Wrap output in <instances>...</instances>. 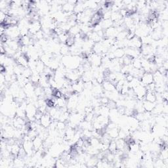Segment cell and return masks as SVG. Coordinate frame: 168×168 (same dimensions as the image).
I'll list each match as a JSON object with an SVG mask.
<instances>
[{
    "label": "cell",
    "instance_id": "1",
    "mask_svg": "<svg viewBox=\"0 0 168 168\" xmlns=\"http://www.w3.org/2000/svg\"><path fill=\"white\" fill-rule=\"evenodd\" d=\"M83 59L84 58L80 56L68 55L62 57L61 62L64 66V67L68 70H76L81 64Z\"/></svg>",
    "mask_w": 168,
    "mask_h": 168
},
{
    "label": "cell",
    "instance_id": "2",
    "mask_svg": "<svg viewBox=\"0 0 168 168\" xmlns=\"http://www.w3.org/2000/svg\"><path fill=\"white\" fill-rule=\"evenodd\" d=\"M5 34L8 38L13 40H20L21 38V32L18 26H9L6 28Z\"/></svg>",
    "mask_w": 168,
    "mask_h": 168
},
{
    "label": "cell",
    "instance_id": "3",
    "mask_svg": "<svg viewBox=\"0 0 168 168\" xmlns=\"http://www.w3.org/2000/svg\"><path fill=\"white\" fill-rule=\"evenodd\" d=\"M38 112V108L33 103H29L27 104L26 108V118L30 121H35V116Z\"/></svg>",
    "mask_w": 168,
    "mask_h": 168
},
{
    "label": "cell",
    "instance_id": "4",
    "mask_svg": "<svg viewBox=\"0 0 168 168\" xmlns=\"http://www.w3.org/2000/svg\"><path fill=\"white\" fill-rule=\"evenodd\" d=\"M133 91L135 95V97L137 100H144V97L147 93L146 87L144 86L142 84H140L139 85H137V87L133 89Z\"/></svg>",
    "mask_w": 168,
    "mask_h": 168
},
{
    "label": "cell",
    "instance_id": "5",
    "mask_svg": "<svg viewBox=\"0 0 168 168\" xmlns=\"http://www.w3.org/2000/svg\"><path fill=\"white\" fill-rule=\"evenodd\" d=\"M88 61L90 62L91 67H99L102 64V57L100 55L92 53L87 57Z\"/></svg>",
    "mask_w": 168,
    "mask_h": 168
},
{
    "label": "cell",
    "instance_id": "6",
    "mask_svg": "<svg viewBox=\"0 0 168 168\" xmlns=\"http://www.w3.org/2000/svg\"><path fill=\"white\" fill-rule=\"evenodd\" d=\"M22 147L24 148L28 156L31 157L36 152V151L34 149V146H33L32 140H24L22 141Z\"/></svg>",
    "mask_w": 168,
    "mask_h": 168
},
{
    "label": "cell",
    "instance_id": "7",
    "mask_svg": "<svg viewBox=\"0 0 168 168\" xmlns=\"http://www.w3.org/2000/svg\"><path fill=\"white\" fill-rule=\"evenodd\" d=\"M142 46L143 44L142 41H141V39L139 37H137V36H135L133 38H131V39H128L127 47L141 49V48L142 47Z\"/></svg>",
    "mask_w": 168,
    "mask_h": 168
},
{
    "label": "cell",
    "instance_id": "8",
    "mask_svg": "<svg viewBox=\"0 0 168 168\" xmlns=\"http://www.w3.org/2000/svg\"><path fill=\"white\" fill-rule=\"evenodd\" d=\"M42 28L40 21H32L29 26V35H34Z\"/></svg>",
    "mask_w": 168,
    "mask_h": 168
},
{
    "label": "cell",
    "instance_id": "9",
    "mask_svg": "<svg viewBox=\"0 0 168 168\" xmlns=\"http://www.w3.org/2000/svg\"><path fill=\"white\" fill-rule=\"evenodd\" d=\"M77 1H67L62 5V11L65 13H74V6L77 3Z\"/></svg>",
    "mask_w": 168,
    "mask_h": 168
},
{
    "label": "cell",
    "instance_id": "10",
    "mask_svg": "<svg viewBox=\"0 0 168 168\" xmlns=\"http://www.w3.org/2000/svg\"><path fill=\"white\" fill-rule=\"evenodd\" d=\"M52 118L48 112L43 114L41 119L39 120V123H40L41 126L45 128H48L52 123Z\"/></svg>",
    "mask_w": 168,
    "mask_h": 168
},
{
    "label": "cell",
    "instance_id": "11",
    "mask_svg": "<svg viewBox=\"0 0 168 168\" xmlns=\"http://www.w3.org/2000/svg\"><path fill=\"white\" fill-rule=\"evenodd\" d=\"M141 84L144 86H147V85L152 84L154 82L152 73L150 72H144L143 76L140 79Z\"/></svg>",
    "mask_w": 168,
    "mask_h": 168
},
{
    "label": "cell",
    "instance_id": "12",
    "mask_svg": "<svg viewBox=\"0 0 168 168\" xmlns=\"http://www.w3.org/2000/svg\"><path fill=\"white\" fill-rule=\"evenodd\" d=\"M104 38H116L119 30L118 28L112 26V27L108 28L104 30Z\"/></svg>",
    "mask_w": 168,
    "mask_h": 168
},
{
    "label": "cell",
    "instance_id": "13",
    "mask_svg": "<svg viewBox=\"0 0 168 168\" xmlns=\"http://www.w3.org/2000/svg\"><path fill=\"white\" fill-rule=\"evenodd\" d=\"M26 124L25 119L22 118H20L18 116H15L13 118V122L12 126L14 127L15 129L21 130Z\"/></svg>",
    "mask_w": 168,
    "mask_h": 168
},
{
    "label": "cell",
    "instance_id": "14",
    "mask_svg": "<svg viewBox=\"0 0 168 168\" xmlns=\"http://www.w3.org/2000/svg\"><path fill=\"white\" fill-rule=\"evenodd\" d=\"M150 36L154 41H158L162 39L164 37L162 27L159 26L157 28L152 30V31L150 34Z\"/></svg>",
    "mask_w": 168,
    "mask_h": 168
},
{
    "label": "cell",
    "instance_id": "15",
    "mask_svg": "<svg viewBox=\"0 0 168 168\" xmlns=\"http://www.w3.org/2000/svg\"><path fill=\"white\" fill-rule=\"evenodd\" d=\"M125 54L127 56H130L131 58L139 57L141 55V49L131 48V47H126L124 48Z\"/></svg>",
    "mask_w": 168,
    "mask_h": 168
},
{
    "label": "cell",
    "instance_id": "16",
    "mask_svg": "<svg viewBox=\"0 0 168 168\" xmlns=\"http://www.w3.org/2000/svg\"><path fill=\"white\" fill-rule=\"evenodd\" d=\"M29 58L27 57V55L26 54H22L21 56L16 59V63L21 66V67L26 68L28 67V62H29Z\"/></svg>",
    "mask_w": 168,
    "mask_h": 168
},
{
    "label": "cell",
    "instance_id": "17",
    "mask_svg": "<svg viewBox=\"0 0 168 168\" xmlns=\"http://www.w3.org/2000/svg\"><path fill=\"white\" fill-rule=\"evenodd\" d=\"M44 141L39 136H37L35 138V139L32 140L34 149L36 152V151H38L42 149L43 147H44Z\"/></svg>",
    "mask_w": 168,
    "mask_h": 168
},
{
    "label": "cell",
    "instance_id": "18",
    "mask_svg": "<svg viewBox=\"0 0 168 168\" xmlns=\"http://www.w3.org/2000/svg\"><path fill=\"white\" fill-rule=\"evenodd\" d=\"M75 129L72 128L70 127H67L65 130V135H64V140L67 141H70L72 139H73L74 136L75 135Z\"/></svg>",
    "mask_w": 168,
    "mask_h": 168
},
{
    "label": "cell",
    "instance_id": "19",
    "mask_svg": "<svg viewBox=\"0 0 168 168\" xmlns=\"http://www.w3.org/2000/svg\"><path fill=\"white\" fill-rule=\"evenodd\" d=\"M120 127L119 126L112 128V129L106 130V133L108 134L112 139H116L118 137V134H119Z\"/></svg>",
    "mask_w": 168,
    "mask_h": 168
},
{
    "label": "cell",
    "instance_id": "20",
    "mask_svg": "<svg viewBox=\"0 0 168 168\" xmlns=\"http://www.w3.org/2000/svg\"><path fill=\"white\" fill-rule=\"evenodd\" d=\"M102 86H103L104 91L111 92L116 90V86H115V85L108 80H105L103 81V83L102 84Z\"/></svg>",
    "mask_w": 168,
    "mask_h": 168
},
{
    "label": "cell",
    "instance_id": "21",
    "mask_svg": "<svg viewBox=\"0 0 168 168\" xmlns=\"http://www.w3.org/2000/svg\"><path fill=\"white\" fill-rule=\"evenodd\" d=\"M19 42L22 46H29L30 45L34 44V43H32L34 41H33L31 36L30 35L21 36V38L19 40Z\"/></svg>",
    "mask_w": 168,
    "mask_h": 168
},
{
    "label": "cell",
    "instance_id": "22",
    "mask_svg": "<svg viewBox=\"0 0 168 168\" xmlns=\"http://www.w3.org/2000/svg\"><path fill=\"white\" fill-rule=\"evenodd\" d=\"M13 165L14 167H26V163L24 159L19 156H15L13 160Z\"/></svg>",
    "mask_w": 168,
    "mask_h": 168
},
{
    "label": "cell",
    "instance_id": "23",
    "mask_svg": "<svg viewBox=\"0 0 168 168\" xmlns=\"http://www.w3.org/2000/svg\"><path fill=\"white\" fill-rule=\"evenodd\" d=\"M130 152L136 154L138 151L140 150V144L137 141H133L130 144H127Z\"/></svg>",
    "mask_w": 168,
    "mask_h": 168
},
{
    "label": "cell",
    "instance_id": "24",
    "mask_svg": "<svg viewBox=\"0 0 168 168\" xmlns=\"http://www.w3.org/2000/svg\"><path fill=\"white\" fill-rule=\"evenodd\" d=\"M85 9H86V7H85L84 4V1H78L74 6V13L75 14L83 13Z\"/></svg>",
    "mask_w": 168,
    "mask_h": 168
},
{
    "label": "cell",
    "instance_id": "25",
    "mask_svg": "<svg viewBox=\"0 0 168 168\" xmlns=\"http://www.w3.org/2000/svg\"><path fill=\"white\" fill-rule=\"evenodd\" d=\"M78 127L83 130H90V131L93 130V124H92V122H91V121H88L87 120H85L84 121H82L81 122L80 124Z\"/></svg>",
    "mask_w": 168,
    "mask_h": 168
},
{
    "label": "cell",
    "instance_id": "26",
    "mask_svg": "<svg viewBox=\"0 0 168 168\" xmlns=\"http://www.w3.org/2000/svg\"><path fill=\"white\" fill-rule=\"evenodd\" d=\"M143 103L144 110L146 112H151L153 110L156 104V103H152V102L147 101L144 99L143 101Z\"/></svg>",
    "mask_w": 168,
    "mask_h": 168
},
{
    "label": "cell",
    "instance_id": "27",
    "mask_svg": "<svg viewBox=\"0 0 168 168\" xmlns=\"http://www.w3.org/2000/svg\"><path fill=\"white\" fill-rule=\"evenodd\" d=\"M99 24H101V27L103 28L104 30H105L113 26L114 22L111 19H102V21Z\"/></svg>",
    "mask_w": 168,
    "mask_h": 168
},
{
    "label": "cell",
    "instance_id": "28",
    "mask_svg": "<svg viewBox=\"0 0 168 168\" xmlns=\"http://www.w3.org/2000/svg\"><path fill=\"white\" fill-rule=\"evenodd\" d=\"M81 78V80L84 81V82L92 81V80L94 79L93 72H92L91 70L85 71L84 73V74L82 75Z\"/></svg>",
    "mask_w": 168,
    "mask_h": 168
},
{
    "label": "cell",
    "instance_id": "29",
    "mask_svg": "<svg viewBox=\"0 0 168 168\" xmlns=\"http://www.w3.org/2000/svg\"><path fill=\"white\" fill-rule=\"evenodd\" d=\"M81 32V29H80V24H76L75 25H74V26L71 27V28L68 31V34L70 36H77L78 34H80Z\"/></svg>",
    "mask_w": 168,
    "mask_h": 168
},
{
    "label": "cell",
    "instance_id": "30",
    "mask_svg": "<svg viewBox=\"0 0 168 168\" xmlns=\"http://www.w3.org/2000/svg\"><path fill=\"white\" fill-rule=\"evenodd\" d=\"M21 144L18 143L16 142V143H15L14 144H12V147H11V152L12 155L15 157V156H17L18 154L19 153V151L20 149H21Z\"/></svg>",
    "mask_w": 168,
    "mask_h": 168
},
{
    "label": "cell",
    "instance_id": "31",
    "mask_svg": "<svg viewBox=\"0 0 168 168\" xmlns=\"http://www.w3.org/2000/svg\"><path fill=\"white\" fill-rule=\"evenodd\" d=\"M41 78V74H39L38 72H32V74L31 77L30 78V81L34 85H38L39 84V80Z\"/></svg>",
    "mask_w": 168,
    "mask_h": 168
},
{
    "label": "cell",
    "instance_id": "32",
    "mask_svg": "<svg viewBox=\"0 0 168 168\" xmlns=\"http://www.w3.org/2000/svg\"><path fill=\"white\" fill-rule=\"evenodd\" d=\"M46 67L45 64L40 59H38V61H36V70L39 74H42L44 72L45 68Z\"/></svg>",
    "mask_w": 168,
    "mask_h": 168
},
{
    "label": "cell",
    "instance_id": "33",
    "mask_svg": "<svg viewBox=\"0 0 168 168\" xmlns=\"http://www.w3.org/2000/svg\"><path fill=\"white\" fill-rule=\"evenodd\" d=\"M60 54L63 57V56H67L70 54V47L67 44H61V49H60Z\"/></svg>",
    "mask_w": 168,
    "mask_h": 168
},
{
    "label": "cell",
    "instance_id": "34",
    "mask_svg": "<svg viewBox=\"0 0 168 168\" xmlns=\"http://www.w3.org/2000/svg\"><path fill=\"white\" fill-rule=\"evenodd\" d=\"M113 53L115 58H118V59L121 58L126 55V54H125L124 49L122 48H117L116 50L113 52Z\"/></svg>",
    "mask_w": 168,
    "mask_h": 168
},
{
    "label": "cell",
    "instance_id": "35",
    "mask_svg": "<svg viewBox=\"0 0 168 168\" xmlns=\"http://www.w3.org/2000/svg\"><path fill=\"white\" fill-rule=\"evenodd\" d=\"M144 99L147 101L152 102V103H156V97L155 93H153V92H147Z\"/></svg>",
    "mask_w": 168,
    "mask_h": 168
},
{
    "label": "cell",
    "instance_id": "36",
    "mask_svg": "<svg viewBox=\"0 0 168 168\" xmlns=\"http://www.w3.org/2000/svg\"><path fill=\"white\" fill-rule=\"evenodd\" d=\"M128 32H129V31H128L127 30H124L118 33L116 38V40L117 41H122V40H124V39H127Z\"/></svg>",
    "mask_w": 168,
    "mask_h": 168
},
{
    "label": "cell",
    "instance_id": "37",
    "mask_svg": "<svg viewBox=\"0 0 168 168\" xmlns=\"http://www.w3.org/2000/svg\"><path fill=\"white\" fill-rule=\"evenodd\" d=\"M67 127V122H64V121H57L56 122V129L58 131H65L66 128Z\"/></svg>",
    "mask_w": 168,
    "mask_h": 168
},
{
    "label": "cell",
    "instance_id": "38",
    "mask_svg": "<svg viewBox=\"0 0 168 168\" xmlns=\"http://www.w3.org/2000/svg\"><path fill=\"white\" fill-rule=\"evenodd\" d=\"M68 32H62L61 34L58 36V39L60 44H66L67 39L68 38Z\"/></svg>",
    "mask_w": 168,
    "mask_h": 168
},
{
    "label": "cell",
    "instance_id": "39",
    "mask_svg": "<svg viewBox=\"0 0 168 168\" xmlns=\"http://www.w3.org/2000/svg\"><path fill=\"white\" fill-rule=\"evenodd\" d=\"M132 64L133 67L134 68H137V69H141L142 68V64H141V58L139 57H137V58H134L133 59V61H132Z\"/></svg>",
    "mask_w": 168,
    "mask_h": 168
},
{
    "label": "cell",
    "instance_id": "40",
    "mask_svg": "<svg viewBox=\"0 0 168 168\" xmlns=\"http://www.w3.org/2000/svg\"><path fill=\"white\" fill-rule=\"evenodd\" d=\"M154 167L158 168H167L164 163V160L158 158L154 161Z\"/></svg>",
    "mask_w": 168,
    "mask_h": 168
},
{
    "label": "cell",
    "instance_id": "41",
    "mask_svg": "<svg viewBox=\"0 0 168 168\" xmlns=\"http://www.w3.org/2000/svg\"><path fill=\"white\" fill-rule=\"evenodd\" d=\"M98 159L96 156H91L90 159L88 160L87 162H86V164L88 167H95L96 166V164L98 162Z\"/></svg>",
    "mask_w": 168,
    "mask_h": 168
},
{
    "label": "cell",
    "instance_id": "42",
    "mask_svg": "<svg viewBox=\"0 0 168 168\" xmlns=\"http://www.w3.org/2000/svg\"><path fill=\"white\" fill-rule=\"evenodd\" d=\"M67 162H66L64 160H63L61 158L59 157L58 159L56 160L55 163V167H67Z\"/></svg>",
    "mask_w": 168,
    "mask_h": 168
},
{
    "label": "cell",
    "instance_id": "43",
    "mask_svg": "<svg viewBox=\"0 0 168 168\" xmlns=\"http://www.w3.org/2000/svg\"><path fill=\"white\" fill-rule=\"evenodd\" d=\"M121 19H123V17L120 15V13L119 11L112 13L110 19L113 21V22L119 21V20H121Z\"/></svg>",
    "mask_w": 168,
    "mask_h": 168
},
{
    "label": "cell",
    "instance_id": "44",
    "mask_svg": "<svg viewBox=\"0 0 168 168\" xmlns=\"http://www.w3.org/2000/svg\"><path fill=\"white\" fill-rule=\"evenodd\" d=\"M26 135H27V136L28 137L29 139L32 141L33 139H35L36 137L38 136V131L36 130L31 129V130H29L28 133L26 134Z\"/></svg>",
    "mask_w": 168,
    "mask_h": 168
},
{
    "label": "cell",
    "instance_id": "45",
    "mask_svg": "<svg viewBox=\"0 0 168 168\" xmlns=\"http://www.w3.org/2000/svg\"><path fill=\"white\" fill-rule=\"evenodd\" d=\"M130 90V88L129 87V85H128V82L126 81L125 82V84L123 85L122 87H121V90L120 91V94L121 95H124V96H126Z\"/></svg>",
    "mask_w": 168,
    "mask_h": 168
},
{
    "label": "cell",
    "instance_id": "46",
    "mask_svg": "<svg viewBox=\"0 0 168 168\" xmlns=\"http://www.w3.org/2000/svg\"><path fill=\"white\" fill-rule=\"evenodd\" d=\"M32 74V71L30 68L29 67H26V68H24V70H23L22 71V75L23 77H24L26 78H28V79H30V78L31 77V75Z\"/></svg>",
    "mask_w": 168,
    "mask_h": 168
},
{
    "label": "cell",
    "instance_id": "47",
    "mask_svg": "<svg viewBox=\"0 0 168 168\" xmlns=\"http://www.w3.org/2000/svg\"><path fill=\"white\" fill-rule=\"evenodd\" d=\"M117 150L116 143L115 139H112L109 143V147H108V151L114 153Z\"/></svg>",
    "mask_w": 168,
    "mask_h": 168
},
{
    "label": "cell",
    "instance_id": "48",
    "mask_svg": "<svg viewBox=\"0 0 168 168\" xmlns=\"http://www.w3.org/2000/svg\"><path fill=\"white\" fill-rule=\"evenodd\" d=\"M66 44H67L68 46V47H71L73 45H74V44H75V37H74V36L69 35L67 41V42H66Z\"/></svg>",
    "mask_w": 168,
    "mask_h": 168
},
{
    "label": "cell",
    "instance_id": "49",
    "mask_svg": "<svg viewBox=\"0 0 168 168\" xmlns=\"http://www.w3.org/2000/svg\"><path fill=\"white\" fill-rule=\"evenodd\" d=\"M145 87H146L147 92H153V93H155L156 87V85L155 83H154L153 82V83H152V84L147 85Z\"/></svg>",
    "mask_w": 168,
    "mask_h": 168
},
{
    "label": "cell",
    "instance_id": "50",
    "mask_svg": "<svg viewBox=\"0 0 168 168\" xmlns=\"http://www.w3.org/2000/svg\"><path fill=\"white\" fill-rule=\"evenodd\" d=\"M99 101L101 105H107L110 100L107 97H105L104 95H103V96L99 97Z\"/></svg>",
    "mask_w": 168,
    "mask_h": 168
},
{
    "label": "cell",
    "instance_id": "51",
    "mask_svg": "<svg viewBox=\"0 0 168 168\" xmlns=\"http://www.w3.org/2000/svg\"><path fill=\"white\" fill-rule=\"evenodd\" d=\"M7 16V15L5 13L1 11H0V20H1V24H2V23L5 21Z\"/></svg>",
    "mask_w": 168,
    "mask_h": 168
},
{
    "label": "cell",
    "instance_id": "52",
    "mask_svg": "<svg viewBox=\"0 0 168 168\" xmlns=\"http://www.w3.org/2000/svg\"><path fill=\"white\" fill-rule=\"evenodd\" d=\"M133 78L134 77L133 76V75H131V74H126V75H125V80H126V81L127 82H128V83L132 81Z\"/></svg>",
    "mask_w": 168,
    "mask_h": 168
},
{
    "label": "cell",
    "instance_id": "53",
    "mask_svg": "<svg viewBox=\"0 0 168 168\" xmlns=\"http://www.w3.org/2000/svg\"><path fill=\"white\" fill-rule=\"evenodd\" d=\"M161 95H162V97L163 98V99L164 101H167V97H168V92L167 91H164L163 93H160Z\"/></svg>",
    "mask_w": 168,
    "mask_h": 168
}]
</instances>
